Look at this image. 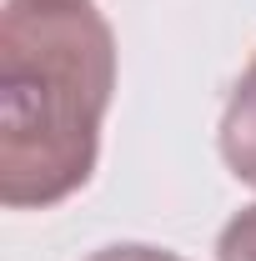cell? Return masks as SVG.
Segmentation results:
<instances>
[{
    "label": "cell",
    "mask_w": 256,
    "mask_h": 261,
    "mask_svg": "<svg viewBox=\"0 0 256 261\" xmlns=\"http://www.w3.org/2000/svg\"><path fill=\"white\" fill-rule=\"evenodd\" d=\"M111 96L116 35L91 0L0 5V201L10 211H45L91 181Z\"/></svg>",
    "instance_id": "cell-1"
},
{
    "label": "cell",
    "mask_w": 256,
    "mask_h": 261,
    "mask_svg": "<svg viewBox=\"0 0 256 261\" xmlns=\"http://www.w3.org/2000/svg\"><path fill=\"white\" fill-rule=\"evenodd\" d=\"M216 141H221V161L231 166V176L246 181V186H256V56L236 75L231 96H226Z\"/></svg>",
    "instance_id": "cell-2"
},
{
    "label": "cell",
    "mask_w": 256,
    "mask_h": 261,
    "mask_svg": "<svg viewBox=\"0 0 256 261\" xmlns=\"http://www.w3.org/2000/svg\"><path fill=\"white\" fill-rule=\"evenodd\" d=\"M216 261H256V201L241 206L216 236Z\"/></svg>",
    "instance_id": "cell-3"
},
{
    "label": "cell",
    "mask_w": 256,
    "mask_h": 261,
    "mask_svg": "<svg viewBox=\"0 0 256 261\" xmlns=\"http://www.w3.org/2000/svg\"><path fill=\"white\" fill-rule=\"evenodd\" d=\"M86 261H186V256H176L166 246H146V241H116V246H100Z\"/></svg>",
    "instance_id": "cell-4"
}]
</instances>
